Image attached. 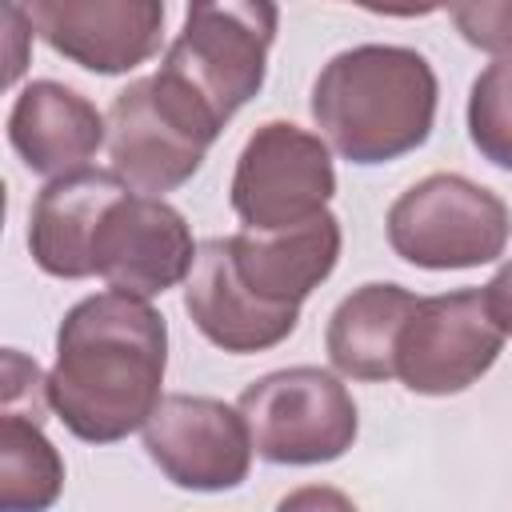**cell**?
Returning <instances> with one entry per match:
<instances>
[{
    "label": "cell",
    "mask_w": 512,
    "mask_h": 512,
    "mask_svg": "<svg viewBox=\"0 0 512 512\" xmlns=\"http://www.w3.org/2000/svg\"><path fill=\"white\" fill-rule=\"evenodd\" d=\"M168 368L164 316L136 296L96 292L56 332L48 396L64 428L88 444H112L156 412Z\"/></svg>",
    "instance_id": "6da1fadb"
},
{
    "label": "cell",
    "mask_w": 512,
    "mask_h": 512,
    "mask_svg": "<svg viewBox=\"0 0 512 512\" xmlns=\"http://www.w3.org/2000/svg\"><path fill=\"white\" fill-rule=\"evenodd\" d=\"M312 120L352 164L420 148L436 120V72L416 48L360 44L336 52L312 84Z\"/></svg>",
    "instance_id": "7a4b0ae2"
},
{
    "label": "cell",
    "mask_w": 512,
    "mask_h": 512,
    "mask_svg": "<svg viewBox=\"0 0 512 512\" xmlns=\"http://www.w3.org/2000/svg\"><path fill=\"white\" fill-rule=\"evenodd\" d=\"M276 20V4L264 0L192 4L156 76L196 100V108L224 128L264 84Z\"/></svg>",
    "instance_id": "3957f363"
},
{
    "label": "cell",
    "mask_w": 512,
    "mask_h": 512,
    "mask_svg": "<svg viewBox=\"0 0 512 512\" xmlns=\"http://www.w3.org/2000/svg\"><path fill=\"white\" fill-rule=\"evenodd\" d=\"M220 128L164 76H140L108 108L112 172L140 196H164L188 184Z\"/></svg>",
    "instance_id": "277c9868"
},
{
    "label": "cell",
    "mask_w": 512,
    "mask_h": 512,
    "mask_svg": "<svg viewBox=\"0 0 512 512\" xmlns=\"http://www.w3.org/2000/svg\"><path fill=\"white\" fill-rule=\"evenodd\" d=\"M512 232L508 204L456 172H436L412 184L388 208V244L416 268H480L492 264Z\"/></svg>",
    "instance_id": "5b68a950"
},
{
    "label": "cell",
    "mask_w": 512,
    "mask_h": 512,
    "mask_svg": "<svg viewBox=\"0 0 512 512\" xmlns=\"http://www.w3.org/2000/svg\"><path fill=\"white\" fill-rule=\"evenodd\" d=\"M252 448L268 464H328L356 440L360 416L348 388L324 368H280L240 392Z\"/></svg>",
    "instance_id": "8992f818"
},
{
    "label": "cell",
    "mask_w": 512,
    "mask_h": 512,
    "mask_svg": "<svg viewBox=\"0 0 512 512\" xmlns=\"http://www.w3.org/2000/svg\"><path fill=\"white\" fill-rule=\"evenodd\" d=\"M336 168L328 144L288 120L260 124L232 172V212L244 232H280L328 212Z\"/></svg>",
    "instance_id": "52a82bcc"
},
{
    "label": "cell",
    "mask_w": 512,
    "mask_h": 512,
    "mask_svg": "<svg viewBox=\"0 0 512 512\" xmlns=\"http://www.w3.org/2000/svg\"><path fill=\"white\" fill-rule=\"evenodd\" d=\"M504 332L496 328L484 292L460 288L416 304L400 348L396 376L416 396H452L472 388L500 356Z\"/></svg>",
    "instance_id": "ba28073f"
},
{
    "label": "cell",
    "mask_w": 512,
    "mask_h": 512,
    "mask_svg": "<svg viewBox=\"0 0 512 512\" xmlns=\"http://www.w3.org/2000/svg\"><path fill=\"white\" fill-rule=\"evenodd\" d=\"M144 448L172 484L192 492H224L244 484L256 452L240 408L188 392H172L156 404L144 424Z\"/></svg>",
    "instance_id": "9c48e42d"
},
{
    "label": "cell",
    "mask_w": 512,
    "mask_h": 512,
    "mask_svg": "<svg viewBox=\"0 0 512 512\" xmlns=\"http://www.w3.org/2000/svg\"><path fill=\"white\" fill-rule=\"evenodd\" d=\"M196 264V244L184 216L160 200L128 192L120 196L92 244V268L112 284V292L148 300L180 280H188Z\"/></svg>",
    "instance_id": "30bf717a"
},
{
    "label": "cell",
    "mask_w": 512,
    "mask_h": 512,
    "mask_svg": "<svg viewBox=\"0 0 512 512\" xmlns=\"http://www.w3.org/2000/svg\"><path fill=\"white\" fill-rule=\"evenodd\" d=\"M24 16L52 52L100 76L140 68L160 48L164 28L156 0H32Z\"/></svg>",
    "instance_id": "8fae6325"
},
{
    "label": "cell",
    "mask_w": 512,
    "mask_h": 512,
    "mask_svg": "<svg viewBox=\"0 0 512 512\" xmlns=\"http://www.w3.org/2000/svg\"><path fill=\"white\" fill-rule=\"evenodd\" d=\"M184 308L192 324L224 352H264L292 336L300 308L264 304L236 276L228 240H204L184 280Z\"/></svg>",
    "instance_id": "7c38bea8"
},
{
    "label": "cell",
    "mask_w": 512,
    "mask_h": 512,
    "mask_svg": "<svg viewBox=\"0 0 512 512\" xmlns=\"http://www.w3.org/2000/svg\"><path fill=\"white\" fill-rule=\"evenodd\" d=\"M132 188L116 172L84 168L60 180H48L44 192L32 204L28 220V248L32 260L60 280H84L92 276V244L108 216V208L128 196Z\"/></svg>",
    "instance_id": "4fadbf2b"
},
{
    "label": "cell",
    "mask_w": 512,
    "mask_h": 512,
    "mask_svg": "<svg viewBox=\"0 0 512 512\" xmlns=\"http://www.w3.org/2000/svg\"><path fill=\"white\" fill-rule=\"evenodd\" d=\"M104 128L108 124L96 104L56 80H32L8 112V140L16 156L28 172L52 180L84 172L104 144Z\"/></svg>",
    "instance_id": "5bb4252c"
},
{
    "label": "cell",
    "mask_w": 512,
    "mask_h": 512,
    "mask_svg": "<svg viewBox=\"0 0 512 512\" xmlns=\"http://www.w3.org/2000/svg\"><path fill=\"white\" fill-rule=\"evenodd\" d=\"M228 252L252 296L276 308H300L340 260V220L320 212L280 232H236L228 236Z\"/></svg>",
    "instance_id": "9a60e30c"
},
{
    "label": "cell",
    "mask_w": 512,
    "mask_h": 512,
    "mask_svg": "<svg viewBox=\"0 0 512 512\" xmlns=\"http://www.w3.org/2000/svg\"><path fill=\"white\" fill-rule=\"evenodd\" d=\"M420 296L400 284H364L344 296L328 320V360L352 380L396 376V348Z\"/></svg>",
    "instance_id": "2e32d148"
},
{
    "label": "cell",
    "mask_w": 512,
    "mask_h": 512,
    "mask_svg": "<svg viewBox=\"0 0 512 512\" xmlns=\"http://www.w3.org/2000/svg\"><path fill=\"white\" fill-rule=\"evenodd\" d=\"M64 492V460L40 420L0 412V508L48 512Z\"/></svg>",
    "instance_id": "e0dca14e"
},
{
    "label": "cell",
    "mask_w": 512,
    "mask_h": 512,
    "mask_svg": "<svg viewBox=\"0 0 512 512\" xmlns=\"http://www.w3.org/2000/svg\"><path fill=\"white\" fill-rule=\"evenodd\" d=\"M468 136L484 160L512 172V56L492 60L468 96Z\"/></svg>",
    "instance_id": "ac0fdd59"
},
{
    "label": "cell",
    "mask_w": 512,
    "mask_h": 512,
    "mask_svg": "<svg viewBox=\"0 0 512 512\" xmlns=\"http://www.w3.org/2000/svg\"><path fill=\"white\" fill-rule=\"evenodd\" d=\"M456 32L484 52H512V0H468L448 4Z\"/></svg>",
    "instance_id": "d6986e66"
},
{
    "label": "cell",
    "mask_w": 512,
    "mask_h": 512,
    "mask_svg": "<svg viewBox=\"0 0 512 512\" xmlns=\"http://www.w3.org/2000/svg\"><path fill=\"white\" fill-rule=\"evenodd\" d=\"M4 412H20L28 420H40L44 424V412L52 408V396H48V376L36 368V360H28L24 352L8 348L4 352Z\"/></svg>",
    "instance_id": "ffe728a7"
},
{
    "label": "cell",
    "mask_w": 512,
    "mask_h": 512,
    "mask_svg": "<svg viewBox=\"0 0 512 512\" xmlns=\"http://www.w3.org/2000/svg\"><path fill=\"white\" fill-rule=\"evenodd\" d=\"M276 512H360L340 488H328V484H304L296 492H288Z\"/></svg>",
    "instance_id": "44dd1931"
},
{
    "label": "cell",
    "mask_w": 512,
    "mask_h": 512,
    "mask_svg": "<svg viewBox=\"0 0 512 512\" xmlns=\"http://www.w3.org/2000/svg\"><path fill=\"white\" fill-rule=\"evenodd\" d=\"M4 36H8V68H4V84H16V76L24 72L28 56H24V40L32 36V24L24 16L20 4H4Z\"/></svg>",
    "instance_id": "7402d4cb"
},
{
    "label": "cell",
    "mask_w": 512,
    "mask_h": 512,
    "mask_svg": "<svg viewBox=\"0 0 512 512\" xmlns=\"http://www.w3.org/2000/svg\"><path fill=\"white\" fill-rule=\"evenodd\" d=\"M484 304L504 336H512V260L484 284Z\"/></svg>",
    "instance_id": "603a6c76"
}]
</instances>
